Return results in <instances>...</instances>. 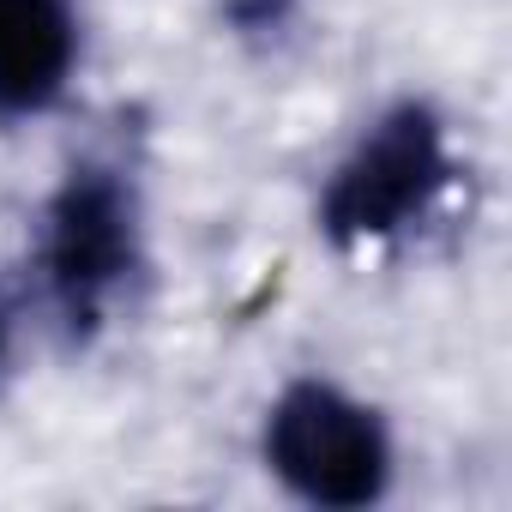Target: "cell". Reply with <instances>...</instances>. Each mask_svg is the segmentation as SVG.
<instances>
[{
	"label": "cell",
	"instance_id": "obj_1",
	"mask_svg": "<svg viewBox=\"0 0 512 512\" xmlns=\"http://www.w3.org/2000/svg\"><path fill=\"white\" fill-rule=\"evenodd\" d=\"M43 290L73 338H91L139 272V199L109 163H73L43 211Z\"/></svg>",
	"mask_w": 512,
	"mask_h": 512
},
{
	"label": "cell",
	"instance_id": "obj_2",
	"mask_svg": "<svg viewBox=\"0 0 512 512\" xmlns=\"http://www.w3.org/2000/svg\"><path fill=\"white\" fill-rule=\"evenodd\" d=\"M446 181H452L446 121L428 103L404 97L386 115H374V127L332 169V181L320 193V229L338 247L404 235L410 223H422L434 211Z\"/></svg>",
	"mask_w": 512,
	"mask_h": 512
},
{
	"label": "cell",
	"instance_id": "obj_3",
	"mask_svg": "<svg viewBox=\"0 0 512 512\" xmlns=\"http://www.w3.org/2000/svg\"><path fill=\"white\" fill-rule=\"evenodd\" d=\"M266 464L296 500L326 512H362L392 488L386 422L332 380H296L278 392L266 410Z\"/></svg>",
	"mask_w": 512,
	"mask_h": 512
},
{
	"label": "cell",
	"instance_id": "obj_4",
	"mask_svg": "<svg viewBox=\"0 0 512 512\" xmlns=\"http://www.w3.org/2000/svg\"><path fill=\"white\" fill-rule=\"evenodd\" d=\"M79 61L73 0H0V121L61 103Z\"/></svg>",
	"mask_w": 512,
	"mask_h": 512
},
{
	"label": "cell",
	"instance_id": "obj_5",
	"mask_svg": "<svg viewBox=\"0 0 512 512\" xmlns=\"http://www.w3.org/2000/svg\"><path fill=\"white\" fill-rule=\"evenodd\" d=\"M302 13V0H217V19L241 43H278Z\"/></svg>",
	"mask_w": 512,
	"mask_h": 512
},
{
	"label": "cell",
	"instance_id": "obj_6",
	"mask_svg": "<svg viewBox=\"0 0 512 512\" xmlns=\"http://www.w3.org/2000/svg\"><path fill=\"white\" fill-rule=\"evenodd\" d=\"M0 356H7V320H0Z\"/></svg>",
	"mask_w": 512,
	"mask_h": 512
}]
</instances>
